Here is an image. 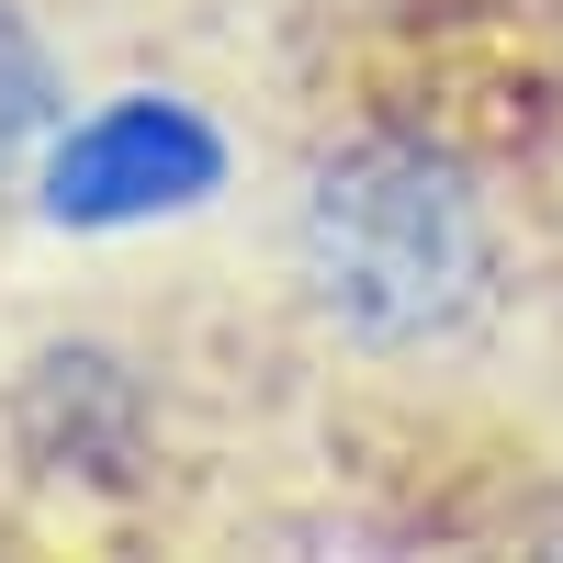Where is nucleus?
Here are the masks:
<instances>
[{"label": "nucleus", "instance_id": "20e7f679", "mask_svg": "<svg viewBox=\"0 0 563 563\" xmlns=\"http://www.w3.org/2000/svg\"><path fill=\"white\" fill-rule=\"evenodd\" d=\"M124 12H158L180 34H203V23H260V12H294V0H124Z\"/></svg>", "mask_w": 563, "mask_h": 563}, {"label": "nucleus", "instance_id": "f257e3e1", "mask_svg": "<svg viewBox=\"0 0 563 563\" xmlns=\"http://www.w3.org/2000/svg\"><path fill=\"white\" fill-rule=\"evenodd\" d=\"M260 294L316 372L395 395L462 384L530 316V192L440 113H350L282 169Z\"/></svg>", "mask_w": 563, "mask_h": 563}, {"label": "nucleus", "instance_id": "7ed1b4c3", "mask_svg": "<svg viewBox=\"0 0 563 563\" xmlns=\"http://www.w3.org/2000/svg\"><path fill=\"white\" fill-rule=\"evenodd\" d=\"M79 113V34L57 0H0V214H23L57 124Z\"/></svg>", "mask_w": 563, "mask_h": 563}, {"label": "nucleus", "instance_id": "f03ea898", "mask_svg": "<svg viewBox=\"0 0 563 563\" xmlns=\"http://www.w3.org/2000/svg\"><path fill=\"white\" fill-rule=\"evenodd\" d=\"M225 180H238V135H225L214 102L169 79H135L102 90L57 124L23 214L45 238H135V225H169V214H203Z\"/></svg>", "mask_w": 563, "mask_h": 563}]
</instances>
